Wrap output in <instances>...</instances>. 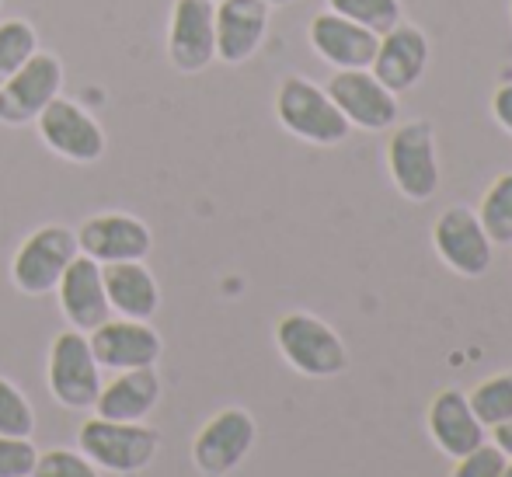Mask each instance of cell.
<instances>
[{"mask_svg":"<svg viewBox=\"0 0 512 477\" xmlns=\"http://www.w3.org/2000/svg\"><path fill=\"white\" fill-rule=\"evenodd\" d=\"M276 349L286 359V366L310 380H331L349 370V349L342 335L307 310L283 314L276 324Z\"/></svg>","mask_w":512,"mask_h":477,"instance_id":"obj_1","label":"cell"},{"mask_svg":"<svg viewBox=\"0 0 512 477\" xmlns=\"http://www.w3.org/2000/svg\"><path fill=\"white\" fill-rule=\"evenodd\" d=\"M276 119L290 136L314 147H338L352 133L328 91L300 74L283 77V84L276 88Z\"/></svg>","mask_w":512,"mask_h":477,"instance_id":"obj_2","label":"cell"},{"mask_svg":"<svg viewBox=\"0 0 512 477\" xmlns=\"http://www.w3.org/2000/svg\"><path fill=\"white\" fill-rule=\"evenodd\" d=\"M77 450L98 467V471L133 477L147 471L161 450L157 429L143 422H108V418H88L77 432Z\"/></svg>","mask_w":512,"mask_h":477,"instance_id":"obj_3","label":"cell"},{"mask_svg":"<svg viewBox=\"0 0 512 477\" xmlns=\"http://www.w3.org/2000/svg\"><path fill=\"white\" fill-rule=\"evenodd\" d=\"M387 171L394 189L408 202H429L439 189L436 129L429 119H408L391 126L387 136Z\"/></svg>","mask_w":512,"mask_h":477,"instance_id":"obj_4","label":"cell"},{"mask_svg":"<svg viewBox=\"0 0 512 477\" xmlns=\"http://www.w3.org/2000/svg\"><path fill=\"white\" fill-rule=\"evenodd\" d=\"M77 255H81L77 230L63 223H46L18 244L11 258V283L25 296H46L53 293Z\"/></svg>","mask_w":512,"mask_h":477,"instance_id":"obj_5","label":"cell"},{"mask_svg":"<svg viewBox=\"0 0 512 477\" xmlns=\"http://www.w3.org/2000/svg\"><path fill=\"white\" fill-rule=\"evenodd\" d=\"M46 383L56 404L67 411H91L102 394V366H98L84 331H60L49 345Z\"/></svg>","mask_w":512,"mask_h":477,"instance_id":"obj_6","label":"cell"},{"mask_svg":"<svg viewBox=\"0 0 512 477\" xmlns=\"http://www.w3.org/2000/svg\"><path fill=\"white\" fill-rule=\"evenodd\" d=\"M35 129H39L42 143L53 150L56 157L70 164H95L105 157V129L98 126V119L81 108L70 98H53L35 119Z\"/></svg>","mask_w":512,"mask_h":477,"instance_id":"obj_7","label":"cell"},{"mask_svg":"<svg viewBox=\"0 0 512 477\" xmlns=\"http://www.w3.org/2000/svg\"><path fill=\"white\" fill-rule=\"evenodd\" d=\"M258 425L244 408H223L192 439V464L206 477H227L248 460Z\"/></svg>","mask_w":512,"mask_h":477,"instance_id":"obj_8","label":"cell"},{"mask_svg":"<svg viewBox=\"0 0 512 477\" xmlns=\"http://www.w3.org/2000/svg\"><path fill=\"white\" fill-rule=\"evenodd\" d=\"M432 248L450 272L464 279H481L492 269L495 244L488 241L478 213L467 206H446L432 223Z\"/></svg>","mask_w":512,"mask_h":477,"instance_id":"obj_9","label":"cell"},{"mask_svg":"<svg viewBox=\"0 0 512 477\" xmlns=\"http://www.w3.org/2000/svg\"><path fill=\"white\" fill-rule=\"evenodd\" d=\"M324 91L352 129L387 133L391 126H398V95L387 91L370 70H335Z\"/></svg>","mask_w":512,"mask_h":477,"instance_id":"obj_10","label":"cell"},{"mask_svg":"<svg viewBox=\"0 0 512 477\" xmlns=\"http://www.w3.org/2000/svg\"><path fill=\"white\" fill-rule=\"evenodd\" d=\"M168 60L178 74H203L216 60V0H175L168 21Z\"/></svg>","mask_w":512,"mask_h":477,"instance_id":"obj_11","label":"cell"},{"mask_svg":"<svg viewBox=\"0 0 512 477\" xmlns=\"http://www.w3.org/2000/svg\"><path fill=\"white\" fill-rule=\"evenodd\" d=\"M63 91V63L53 53H35L14 77L0 84V122L28 126Z\"/></svg>","mask_w":512,"mask_h":477,"instance_id":"obj_12","label":"cell"},{"mask_svg":"<svg viewBox=\"0 0 512 477\" xmlns=\"http://www.w3.org/2000/svg\"><path fill=\"white\" fill-rule=\"evenodd\" d=\"M77 248L98 265L143 262L154 248V234L133 213H98L77 227Z\"/></svg>","mask_w":512,"mask_h":477,"instance_id":"obj_13","label":"cell"},{"mask_svg":"<svg viewBox=\"0 0 512 477\" xmlns=\"http://www.w3.org/2000/svg\"><path fill=\"white\" fill-rule=\"evenodd\" d=\"M91 352H95L98 366L112 373L143 370V366H157L164 352V342L150 321H129V317H108L88 335Z\"/></svg>","mask_w":512,"mask_h":477,"instance_id":"obj_14","label":"cell"},{"mask_svg":"<svg viewBox=\"0 0 512 477\" xmlns=\"http://www.w3.org/2000/svg\"><path fill=\"white\" fill-rule=\"evenodd\" d=\"M429 35L411 21H398L391 32L380 35L377 56L370 63V74L384 84L394 95H405L422 81L425 67H429Z\"/></svg>","mask_w":512,"mask_h":477,"instance_id":"obj_15","label":"cell"},{"mask_svg":"<svg viewBox=\"0 0 512 477\" xmlns=\"http://www.w3.org/2000/svg\"><path fill=\"white\" fill-rule=\"evenodd\" d=\"M272 7L265 0H216V60L241 67L262 49Z\"/></svg>","mask_w":512,"mask_h":477,"instance_id":"obj_16","label":"cell"},{"mask_svg":"<svg viewBox=\"0 0 512 477\" xmlns=\"http://www.w3.org/2000/svg\"><path fill=\"white\" fill-rule=\"evenodd\" d=\"M307 39L310 49L335 70H370L380 35L335 11H321L310 18Z\"/></svg>","mask_w":512,"mask_h":477,"instance_id":"obj_17","label":"cell"},{"mask_svg":"<svg viewBox=\"0 0 512 477\" xmlns=\"http://www.w3.org/2000/svg\"><path fill=\"white\" fill-rule=\"evenodd\" d=\"M53 293H56V300H60L63 317H67V324L74 331L91 335L98 324H105L108 317H112L102 265L91 262L88 255H77L74 262H70V269L63 272V279L56 283Z\"/></svg>","mask_w":512,"mask_h":477,"instance_id":"obj_18","label":"cell"},{"mask_svg":"<svg viewBox=\"0 0 512 477\" xmlns=\"http://www.w3.org/2000/svg\"><path fill=\"white\" fill-rule=\"evenodd\" d=\"M425 425H429V436L439 446V453H446L450 460H460L464 453L478 450L488 432L474 415L467 394L457 387H443L432 397L429 411H425Z\"/></svg>","mask_w":512,"mask_h":477,"instance_id":"obj_19","label":"cell"},{"mask_svg":"<svg viewBox=\"0 0 512 477\" xmlns=\"http://www.w3.org/2000/svg\"><path fill=\"white\" fill-rule=\"evenodd\" d=\"M161 401V377L154 366L115 373V380L102 383L95 401V415L108 422H143Z\"/></svg>","mask_w":512,"mask_h":477,"instance_id":"obj_20","label":"cell"},{"mask_svg":"<svg viewBox=\"0 0 512 477\" xmlns=\"http://www.w3.org/2000/svg\"><path fill=\"white\" fill-rule=\"evenodd\" d=\"M105 293L112 317H129V321H150L161 307V286L154 272L143 262H112L102 265Z\"/></svg>","mask_w":512,"mask_h":477,"instance_id":"obj_21","label":"cell"},{"mask_svg":"<svg viewBox=\"0 0 512 477\" xmlns=\"http://www.w3.org/2000/svg\"><path fill=\"white\" fill-rule=\"evenodd\" d=\"M478 220L492 244H512V171H502L478 202Z\"/></svg>","mask_w":512,"mask_h":477,"instance_id":"obj_22","label":"cell"},{"mask_svg":"<svg viewBox=\"0 0 512 477\" xmlns=\"http://www.w3.org/2000/svg\"><path fill=\"white\" fill-rule=\"evenodd\" d=\"M35 53H39V32L25 18L0 21V84L18 74Z\"/></svg>","mask_w":512,"mask_h":477,"instance_id":"obj_23","label":"cell"},{"mask_svg":"<svg viewBox=\"0 0 512 477\" xmlns=\"http://www.w3.org/2000/svg\"><path fill=\"white\" fill-rule=\"evenodd\" d=\"M474 415L485 429H495V425L509 422L512 418V370L495 373V377L481 380L478 387L467 394Z\"/></svg>","mask_w":512,"mask_h":477,"instance_id":"obj_24","label":"cell"},{"mask_svg":"<svg viewBox=\"0 0 512 477\" xmlns=\"http://www.w3.org/2000/svg\"><path fill=\"white\" fill-rule=\"evenodd\" d=\"M328 11L342 14V18L356 21L377 35L391 32L398 21H405L401 0H328Z\"/></svg>","mask_w":512,"mask_h":477,"instance_id":"obj_25","label":"cell"},{"mask_svg":"<svg viewBox=\"0 0 512 477\" xmlns=\"http://www.w3.org/2000/svg\"><path fill=\"white\" fill-rule=\"evenodd\" d=\"M35 432V411L25 390L7 377H0V436H25L32 439Z\"/></svg>","mask_w":512,"mask_h":477,"instance_id":"obj_26","label":"cell"},{"mask_svg":"<svg viewBox=\"0 0 512 477\" xmlns=\"http://www.w3.org/2000/svg\"><path fill=\"white\" fill-rule=\"evenodd\" d=\"M32 477H102L81 450H46L35 460Z\"/></svg>","mask_w":512,"mask_h":477,"instance_id":"obj_27","label":"cell"},{"mask_svg":"<svg viewBox=\"0 0 512 477\" xmlns=\"http://www.w3.org/2000/svg\"><path fill=\"white\" fill-rule=\"evenodd\" d=\"M39 450L25 436H0V477H32Z\"/></svg>","mask_w":512,"mask_h":477,"instance_id":"obj_28","label":"cell"},{"mask_svg":"<svg viewBox=\"0 0 512 477\" xmlns=\"http://www.w3.org/2000/svg\"><path fill=\"white\" fill-rule=\"evenodd\" d=\"M502 467H506V453L495 443H481L478 450L464 453L453 464L450 477H502Z\"/></svg>","mask_w":512,"mask_h":477,"instance_id":"obj_29","label":"cell"},{"mask_svg":"<svg viewBox=\"0 0 512 477\" xmlns=\"http://www.w3.org/2000/svg\"><path fill=\"white\" fill-rule=\"evenodd\" d=\"M492 115H495V122L512 136V81H502L499 88L492 91Z\"/></svg>","mask_w":512,"mask_h":477,"instance_id":"obj_30","label":"cell"},{"mask_svg":"<svg viewBox=\"0 0 512 477\" xmlns=\"http://www.w3.org/2000/svg\"><path fill=\"white\" fill-rule=\"evenodd\" d=\"M492 443L499 446L502 453H506V460H512V418H509V422H502V425H495V429H492Z\"/></svg>","mask_w":512,"mask_h":477,"instance_id":"obj_31","label":"cell"},{"mask_svg":"<svg viewBox=\"0 0 512 477\" xmlns=\"http://www.w3.org/2000/svg\"><path fill=\"white\" fill-rule=\"evenodd\" d=\"M269 7H286V4H293V0H265Z\"/></svg>","mask_w":512,"mask_h":477,"instance_id":"obj_32","label":"cell"},{"mask_svg":"<svg viewBox=\"0 0 512 477\" xmlns=\"http://www.w3.org/2000/svg\"><path fill=\"white\" fill-rule=\"evenodd\" d=\"M502 477H512V460H506V467H502Z\"/></svg>","mask_w":512,"mask_h":477,"instance_id":"obj_33","label":"cell"},{"mask_svg":"<svg viewBox=\"0 0 512 477\" xmlns=\"http://www.w3.org/2000/svg\"><path fill=\"white\" fill-rule=\"evenodd\" d=\"M0 7H4V0H0Z\"/></svg>","mask_w":512,"mask_h":477,"instance_id":"obj_34","label":"cell"},{"mask_svg":"<svg viewBox=\"0 0 512 477\" xmlns=\"http://www.w3.org/2000/svg\"><path fill=\"white\" fill-rule=\"evenodd\" d=\"M509 4H512V0H509Z\"/></svg>","mask_w":512,"mask_h":477,"instance_id":"obj_35","label":"cell"}]
</instances>
